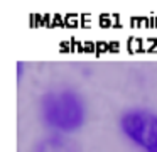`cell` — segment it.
Wrapping results in <instances>:
<instances>
[{"mask_svg": "<svg viewBox=\"0 0 157 152\" xmlns=\"http://www.w3.org/2000/svg\"><path fill=\"white\" fill-rule=\"evenodd\" d=\"M42 120L52 128L73 132L85 120V105L75 91H51L41 100Z\"/></svg>", "mask_w": 157, "mask_h": 152, "instance_id": "cell-1", "label": "cell"}, {"mask_svg": "<svg viewBox=\"0 0 157 152\" xmlns=\"http://www.w3.org/2000/svg\"><path fill=\"white\" fill-rule=\"evenodd\" d=\"M122 132L145 152H157V115L145 110H130L120 118Z\"/></svg>", "mask_w": 157, "mask_h": 152, "instance_id": "cell-2", "label": "cell"}, {"mask_svg": "<svg viewBox=\"0 0 157 152\" xmlns=\"http://www.w3.org/2000/svg\"><path fill=\"white\" fill-rule=\"evenodd\" d=\"M34 152H79V147L69 138L52 135L36 145Z\"/></svg>", "mask_w": 157, "mask_h": 152, "instance_id": "cell-3", "label": "cell"}]
</instances>
